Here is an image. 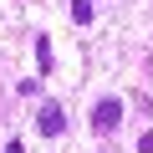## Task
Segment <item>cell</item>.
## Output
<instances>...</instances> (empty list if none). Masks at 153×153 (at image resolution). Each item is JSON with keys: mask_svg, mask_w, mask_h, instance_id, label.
Instances as JSON below:
<instances>
[{"mask_svg": "<svg viewBox=\"0 0 153 153\" xmlns=\"http://www.w3.org/2000/svg\"><path fill=\"white\" fill-rule=\"evenodd\" d=\"M117 123H123V102H117V97H102V102L92 107V128H97V133H112Z\"/></svg>", "mask_w": 153, "mask_h": 153, "instance_id": "6da1fadb", "label": "cell"}, {"mask_svg": "<svg viewBox=\"0 0 153 153\" xmlns=\"http://www.w3.org/2000/svg\"><path fill=\"white\" fill-rule=\"evenodd\" d=\"M36 128H41L46 138H61V128H66V112H61V102H41V112H36Z\"/></svg>", "mask_w": 153, "mask_h": 153, "instance_id": "7a4b0ae2", "label": "cell"}, {"mask_svg": "<svg viewBox=\"0 0 153 153\" xmlns=\"http://www.w3.org/2000/svg\"><path fill=\"white\" fill-rule=\"evenodd\" d=\"M51 61H56V56H51V41H46V36H36V66H41V71H51Z\"/></svg>", "mask_w": 153, "mask_h": 153, "instance_id": "3957f363", "label": "cell"}, {"mask_svg": "<svg viewBox=\"0 0 153 153\" xmlns=\"http://www.w3.org/2000/svg\"><path fill=\"white\" fill-rule=\"evenodd\" d=\"M71 21L87 26V21H92V0H71Z\"/></svg>", "mask_w": 153, "mask_h": 153, "instance_id": "277c9868", "label": "cell"}, {"mask_svg": "<svg viewBox=\"0 0 153 153\" xmlns=\"http://www.w3.org/2000/svg\"><path fill=\"white\" fill-rule=\"evenodd\" d=\"M138 153H153V133H143V138H138Z\"/></svg>", "mask_w": 153, "mask_h": 153, "instance_id": "5b68a950", "label": "cell"}, {"mask_svg": "<svg viewBox=\"0 0 153 153\" xmlns=\"http://www.w3.org/2000/svg\"><path fill=\"white\" fill-rule=\"evenodd\" d=\"M0 153H5V148H0Z\"/></svg>", "mask_w": 153, "mask_h": 153, "instance_id": "8992f818", "label": "cell"}]
</instances>
